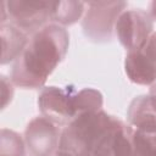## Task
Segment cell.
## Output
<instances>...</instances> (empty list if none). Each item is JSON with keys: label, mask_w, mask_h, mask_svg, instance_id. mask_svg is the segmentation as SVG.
<instances>
[{"label": "cell", "mask_w": 156, "mask_h": 156, "mask_svg": "<svg viewBox=\"0 0 156 156\" xmlns=\"http://www.w3.org/2000/svg\"><path fill=\"white\" fill-rule=\"evenodd\" d=\"M69 34L65 27L49 23L32 35L13 62L10 79L22 89H39L68 51Z\"/></svg>", "instance_id": "cell-1"}, {"label": "cell", "mask_w": 156, "mask_h": 156, "mask_svg": "<svg viewBox=\"0 0 156 156\" xmlns=\"http://www.w3.org/2000/svg\"><path fill=\"white\" fill-rule=\"evenodd\" d=\"M113 116L104 110L77 116L61 132L55 156H94V150Z\"/></svg>", "instance_id": "cell-2"}, {"label": "cell", "mask_w": 156, "mask_h": 156, "mask_svg": "<svg viewBox=\"0 0 156 156\" xmlns=\"http://www.w3.org/2000/svg\"><path fill=\"white\" fill-rule=\"evenodd\" d=\"M127 5L126 1H89L82 20L84 35L95 43L110 41L117 20Z\"/></svg>", "instance_id": "cell-3"}, {"label": "cell", "mask_w": 156, "mask_h": 156, "mask_svg": "<svg viewBox=\"0 0 156 156\" xmlns=\"http://www.w3.org/2000/svg\"><path fill=\"white\" fill-rule=\"evenodd\" d=\"M9 23L26 34H34L51 21L54 1L10 0L5 1Z\"/></svg>", "instance_id": "cell-4"}, {"label": "cell", "mask_w": 156, "mask_h": 156, "mask_svg": "<svg viewBox=\"0 0 156 156\" xmlns=\"http://www.w3.org/2000/svg\"><path fill=\"white\" fill-rule=\"evenodd\" d=\"M76 93L77 90L73 85L43 88L38 95V106L41 116L58 127L68 126L77 117L74 107Z\"/></svg>", "instance_id": "cell-5"}, {"label": "cell", "mask_w": 156, "mask_h": 156, "mask_svg": "<svg viewBox=\"0 0 156 156\" xmlns=\"http://www.w3.org/2000/svg\"><path fill=\"white\" fill-rule=\"evenodd\" d=\"M115 33L127 51L141 48L154 33V21L143 9L124 10L116 23Z\"/></svg>", "instance_id": "cell-6"}, {"label": "cell", "mask_w": 156, "mask_h": 156, "mask_svg": "<svg viewBox=\"0 0 156 156\" xmlns=\"http://www.w3.org/2000/svg\"><path fill=\"white\" fill-rule=\"evenodd\" d=\"M124 72L132 83L139 85L151 87L156 82V32L141 48L127 52Z\"/></svg>", "instance_id": "cell-7"}, {"label": "cell", "mask_w": 156, "mask_h": 156, "mask_svg": "<svg viewBox=\"0 0 156 156\" xmlns=\"http://www.w3.org/2000/svg\"><path fill=\"white\" fill-rule=\"evenodd\" d=\"M61 132L58 126L43 116L33 118L24 130V143L28 154L30 156H55Z\"/></svg>", "instance_id": "cell-8"}, {"label": "cell", "mask_w": 156, "mask_h": 156, "mask_svg": "<svg viewBox=\"0 0 156 156\" xmlns=\"http://www.w3.org/2000/svg\"><path fill=\"white\" fill-rule=\"evenodd\" d=\"M132 130L128 123L113 116L96 144L94 156H132Z\"/></svg>", "instance_id": "cell-9"}, {"label": "cell", "mask_w": 156, "mask_h": 156, "mask_svg": "<svg viewBox=\"0 0 156 156\" xmlns=\"http://www.w3.org/2000/svg\"><path fill=\"white\" fill-rule=\"evenodd\" d=\"M128 124L138 130L146 133H156V107L147 95L135 96L127 110Z\"/></svg>", "instance_id": "cell-10"}, {"label": "cell", "mask_w": 156, "mask_h": 156, "mask_svg": "<svg viewBox=\"0 0 156 156\" xmlns=\"http://www.w3.org/2000/svg\"><path fill=\"white\" fill-rule=\"evenodd\" d=\"M0 35L2 45L1 65L16 61L29 43L28 34H26L24 32H22L9 22L0 24Z\"/></svg>", "instance_id": "cell-11"}, {"label": "cell", "mask_w": 156, "mask_h": 156, "mask_svg": "<svg viewBox=\"0 0 156 156\" xmlns=\"http://www.w3.org/2000/svg\"><path fill=\"white\" fill-rule=\"evenodd\" d=\"M85 6L83 1H54L51 22L62 27L71 26L83 16Z\"/></svg>", "instance_id": "cell-12"}, {"label": "cell", "mask_w": 156, "mask_h": 156, "mask_svg": "<svg viewBox=\"0 0 156 156\" xmlns=\"http://www.w3.org/2000/svg\"><path fill=\"white\" fill-rule=\"evenodd\" d=\"M102 94L93 88L77 90L74 96V107L77 116L87 112H98L102 110Z\"/></svg>", "instance_id": "cell-13"}, {"label": "cell", "mask_w": 156, "mask_h": 156, "mask_svg": "<svg viewBox=\"0 0 156 156\" xmlns=\"http://www.w3.org/2000/svg\"><path fill=\"white\" fill-rule=\"evenodd\" d=\"M0 156H26V143L13 130L2 128L0 132Z\"/></svg>", "instance_id": "cell-14"}, {"label": "cell", "mask_w": 156, "mask_h": 156, "mask_svg": "<svg viewBox=\"0 0 156 156\" xmlns=\"http://www.w3.org/2000/svg\"><path fill=\"white\" fill-rule=\"evenodd\" d=\"M132 156H156V133L132 130Z\"/></svg>", "instance_id": "cell-15"}, {"label": "cell", "mask_w": 156, "mask_h": 156, "mask_svg": "<svg viewBox=\"0 0 156 156\" xmlns=\"http://www.w3.org/2000/svg\"><path fill=\"white\" fill-rule=\"evenodd\" d=\"M1 96H2V104L1 107L5 108L9 102H11L13 96V83L11 79L5 76H1Z\"/></svg>", "instance_id": "cell-16"}, {"label": "cell", "mask_w": 156, "mask_h": 156, "mask_svg": "<svg viewBox=\"0 0 156 156\" xmlns=\"http://www.w3.org/2000/svg\"><path fill=\"white\" fill-rule=\"evenodd\" d=\"M147 13L152 18V21H156V1H151L149 4V11Z\"/></svg>", "instance_id": "cell-17"}, {"label": "cell", "mask_w": 156, "mask_h": 156, "mask_svg": "<svg viewBox=\"0 0 156 156\" xmlns=\"http://www.w3.org/2000/svg\"><path fill=\"white\" fill-rule=\"evenodd\" d=\"M149 94H150V95L156 96V82L150 87V91H149Z\"/></svg>", "instance_id": "cell-18"}, {"label": "cell", "mask_w": 156, "mask_h": 156, "mask_svg": "<svg viewBox=\"0 0 156 156\" xmlns=\"http://www.w3.org/2000/svg\"><path fill=\"white\" fill-rule=\"evenodd\" d=\"M150 95V94H149ZM151 96V99H152V101H154V104H155V107H156V96H154V95H150Z\"/></svg>", "instance_id": "cell-19"}]
</instances>
